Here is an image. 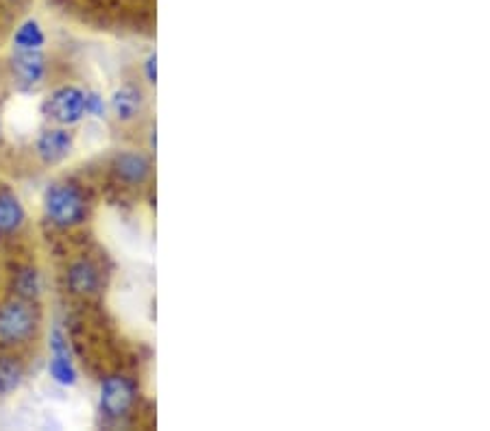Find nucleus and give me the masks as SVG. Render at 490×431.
Instances as JSON below:
<instances>
[{"mask_svg": "<svg viewBox=\"0 0 490 431\" xmlns=\"http://www.w3.org/2000/svg\"><path fill=\"white\" fill-rule=\"evenodd\" d=\"M46 111L57 125H79L85 118V91L77 85H63L51 94L46 102Z\"/></svg>", "mask_w": 490, "mask_h": 431, "instance_id": "obj_4", "label": "nucleus"}, {"mask_svg": "<svg viewBox=\"0 0 490 431\" xmlns=\"http://www.w3.org/2000/svg\"><path fill=\"white\" fill-rule=\"evenodd\" d=\"M23 364L14 358H0V397L18 390L23 384Z\"/></svg>", "mask_w": 490, "mask_h": 431, "instance_id": "obj_13", "label": "nucleus"}, {"mask_svg": "<svg viewBox=\"0 0 490 431\" xmlns=\"http://www.w3.org/2000/svg\"><path fill=\"white\" fill-rule=\"evenodd\" d=\"M144 77H147L149 85L158 83V55L150 53V55L144 59Z\"/></svg>", "mask_w": 490, "mask_h": 431, "instance_id": "obj_16", "label": "nucleus"}, {"mask_svg": "<svg viewBox=\"0 0 490 431\" xmlns=\"http://www.w3.org/2000/svg\"><path fill=\"white\" fill-rule=\"evenodd\" d=\"M15 294L24 301H35L42 294V277L35 268H23L15 274Z\"/></svg>", "mask_w": 490, "mask_h": 431, "instance_id": "obj_14", "label": "nucleus"}, {"mask_svg": "<svg viewBox=\"0 0 490 431\" xmlns=\"http://www.w3.org/2000/svg\"><path fill=\"white\" fill-rule=\"evenodd\" d=\"M37 330V311L31 301L15 299L0 307V340L7 344L26 342Z\"/></svg>", "mask_w": 490, "mask_h": 431, "instance_id": "obj_3", "label": "nucleus"}, {"mask_svg": "<svg viewBox=\"0 0 490 431\" xmlns=\"http://www.w3.org/2000/svg\"><path fill=\"white\" fill-rule=\"evenodd\" d=\"M24 207L14 194L3 192L0 194V235L15 234L24 225Z\"/></svg>", "mask_w": 490, "mask_h": 431, "instance_id": "obj_11", "label": "nucleus"}, {"mask_svg": "<svg viewBox=\"0 0 490 431\" xmlns=\"http://www.w3.org/2000/svg\"><path fill=\"white\" fill-rule=\"evenodd\" d=\"M44 212L55 227H77L88 216L83 192L74 183H53L44 194Z\"/></svg>", "mask_w": 490, "mask_h": 431, "instance_id": "obj_1", "label": "nucleus"}, {"mask_svg": "<svg viewBox=\"0 0 490 431\" xmlns=\"http://www.w3.org/2000/svg\"><path fill=\"white\" fill-rule=\"evenodd\" d=\"M48 375L59 386H74L79 381L77 366L72 362L70 355V347L66 336L59 330H53L51 333V362H48Z\"/></svg>", "mask_w": 490, "mask_h": 431, "instance_id": "obj_5", "label": "nucleus"}, {"mask_svg": "<svg viewBox=\"0 0 490 431\" xmlns=\"http://www.w3.org/2000/svg\"><path fill=\"white\" fill-rule=\"evenodd\" d=\"M12 68L20 83L26 88H34L46 77V55L42 51H15Z\"/></svg>", "mask_w": 490, "mask_h": 431, "instance_id": "obj_9", "label": "nucleus"}, {"mask_svg": "<svg viewBox=\"0 0 490 431\" xmlns=\"http://www.w3.org/2000/svg\"><path fill=\"white\" fill-rule=\"evenodd\" d=\"M68 288L79 296L96 294L101 288V271L94 262L79 260L68 268Z\"/></svg>", "mask_w": 490, "mask_h": 431, "instance_id": "obj_10", "label": "nucleus"}, {"mask_svg": "<svg viewBox=\"0 0 490 431\" xmlns=\"http://www.w3.org/2000/svg\"><path fill=\"white\" fill-rule=\"evenodd\" d=\"M72 147H74L72 133L63 127L44 129L35 142L37 155H40V159L48 166L62 164V161L72 153Z\"/></svg>", "mask_w": 490, "mask_h": 431, "instance_id": "obj_6", "label": "nucleus"}, {"mask_svg": "<svg viewBox=\"0 0 490 431\" xmlns=\"http://www.w3.org/2000/svg\"><path fill=\"white\" fill-rule=\"evenodd\" d=\"M85 114L94 118H105L107 102L99 91H85Z\"/></svg>", "mask_w": 490, "mask_h": 431, "instance_id": "obj_15", "label": "nucleus"}, {"mask_svg": "<svg viewBox=\"0 0 490 431\" xmlns=\"http://www.w3.org/2000/svg\"><path fill=\"white\" fill-rule=\"evenodd\" d=\"M111 168H114L118 179L127 183V186H142V183L149 181L153 164L139 150H125V153L116 155Z\"/></svg>", "mask_w": 490, "mask_h": 431, "instance_id": "obj_7", "label": "nucleus"}, {"mask_svg": "<svg viewBox=\"0 0 490 431\" xmlns=\"http://www.w3.org/2000/svg\"><path fill=\"white\" fill-rule=\"evenodd\" d=\"M46 44V34L37 20H26L14 35L15 51H42Z\"/></svg>", "mask_w": 490, "mask_h": 431, "instance_id": "obj_12", "label": "nucleus"}, {"mask_svg": "<svg viewBox=\"0 0 490 431\" xmlns=\"http://www.w3.org/2000/svg\"><path fill=\"white\" fill-rule=\"evenodd\" d=\"M144 110V91L138 85H122L110 99V111L120 125L136 122Z\"/></svg>", "mask_w": 490, "mask_h": 431, "instance_id": "obj_8", "label": "nucleus"}, {"mask_svg": "<svg viewBox=\"0 0 490 431\" xmlns=\"http://www.w3.org/2000/svg\"><path fill=\"white\" fill-rule=\"evenodd\" d=\"M138 401V388L136 381L129 379L125 375H111L105 377L101 384L99 406L101 414L110 420H122L131 414Z\"/></svg>", "mask_w": 490, "mask_h": 431, "instance_id": "obj_2", "label": "nucleus"}]
</instances>
